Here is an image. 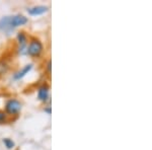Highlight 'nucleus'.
Masks as SVG:
<instances>
[{
	"instance_id": "f257e3e1",
	"label": "nucleus",
	"mask_w": 152,
	"mask_h": 150,
	"mask_svg": "<svg viewBox=\"0 0 152 150\" xmlns=\"http://www.w3.org/2000/svg\"><path fill=\"white\" fill-rule=\"evenodd\" d=\"M43 44L39 40H31L28 46L26 47V54L31 57H38L43 52Z\"/></svg>"
},
{
	"instance_id": "f03ea898",
	"label": "nucleus",
	"mask_w": 152,
	"mask_h": 150,
	"mask_svg": "<svg viewBox=\"0 0 152 150\" xmlns=\"http://www.w3.org/2000/svg\"><path fill=\"white\" fill-rule=\"evenodd\" d=\"M20 110H21V104L18 100L12 98V100H7L5 105V112L8 115H15L20 112Z\"/></svg>"
},
{
	"instance_id": "7ed1b4c3",
	"label": "nucleus",
	"mask_w": 152,
	"mask_h": 150,
	"mask_svg": "<svg viewBox=\"0 0 152 150\" xmlns=\"http://www.w3.org/2000/svg\"><path fill=\"white\" fill-rule=\"evenodd\" d=\"M28 23V18H26L23 14H16V15L10 16V21H9V28L13 29L18 26H24Z\"/></svg>"
},
{
	"instance_id": "20e7f679",
	"label": "nucleus",
	"mask_w": 152,
	"mask_h": 150,
	"mask_svg": "<svg viewBox=\"0 0 152 150\" xmlns=\"http://www.w3.org/2000/svg\"><path fill=\"white\" fill-rule=\"evenodd\" d=\"M48 10H49L48 6L36 5V6H33V7H31V8H28V14H31V15H41V14L46 13Z\"/></svg>"
},
{
	"instance_id": "39448f33",
	"label": "nucleus",
	"mask_w": 152,
	"mask_h": 150,
	"mask_svg": "<svg viewBox=\"0 0 152 150\" xmlns=\"http://www.w3.org/2000/svg\"><path fill=\"white\" fill-rule=\"evenodd\" d=\"M18 41L19 43V53L26 54V36L24 33L18 34Z\"/></svg>"
},
{
	"instance_id": "423d86ee",
	"label": "nucleus",
	"mask_w": 152,
	"mask_h": 150,
	"mask_svg": "<svg viewBox=\"0 0 152 150\" xmlns=\"http://www.w3.org/2000/svg\"><path fill=\"white\" fill-rule=\"evenodd\" d=\"M33 69V64H28L23 68L21 70H19L18 72H16L15 74L13 75V79L15 80H20L21 78H23L26 74H28V72Z\"/></svg>"
},
{
	"instance_id": "0eeeda50",
	"label": "nucleus",
	"mask_w": 152,
	"mask_h": 150,
	"mask_svg": "<svg viewBox=\"0 0 152 150\" xmlns=\"http://www.w3.org/2000/svg\"><path fill=\"white\" fill-rule=\"evenodd\" d=\"M38 98L41 102H47L49 98V87L47 85H42L38 90Z\"/></svg>"
},
{
	"instance_id": "6e6552de",
	"label": "nucleus",
	"mask_w": 152,
	"mask_h": 150,
	"mask_svg": "<svg viewBox=\"0 0 152 150\" xmlns=\"http://www.w3.org/2000/svg\"><path fill=\"white\" fill-rule=\"evenodd\" d=\"M9 21H10V16H3L0 18V31H10L11 29L9 28Z\"/></svg>"
},
{
	"instance_id": "1a4fd4ad",
	"label": "nucleus",
	"mask_w": 152,
	"mask_h": 150,
	"mask_svg": "<svg viewBox=\"0 0 152 150\" xmlns=\"http://www.w3.org/2000/svg\"><path fill=\"white\" fill-rule=\"evenodd\" d=\"M2 142H3V144L5 145V147L7 149H12L14 146H15V143L9 138H4L2 140Z\"/></svg>"
},
{
	"instance_id": "9d476101",
	"label": "nucleus",
	"mask_w": 152,
	"mask_h": 150,
	"mask_svg": "<svg viewBox=\"0 0 152 150\" xmlns=\"http://www.w3.org/2000/svg\"><path fill=\"white\" fill-rule=\"evenodd\" d=\"M7 70H8V66H7V64L4 63V62H0V74L5 73Z\"/></svg>"
},
{
	"instance_id": "9b49d317",
	"label": "nucleus",
	"mask_w": 152,
	"mask_h": 150,
	"mask_svg": "<svg viewBox=\"0 0 152 150\" xmlns=\"http://www.w3.org/2000/svg\"><path fill=\"white\" fill-rule=\"evenodd\" d=\"M6 122V115L4 112H1L0 110V124H2V123H5Z\"/></svg>"
},
{
	"instance_id": "f8f14e48",
	"label": "nucleus",
	"mask_w": 152,
	"mask_h": 150,
	"mask_svg": "<svg viewBox=\"0 0 152 150\" xmlns=\"http://www.w3.org/2000/svg\"><path fill=\"white\" fill-rule=\"evenodd\" d=\"M44 110H45L46 113H48L49 115H51V107H47L44 109Z\"/></svg>"
},
{
	"instance_id": "ddd939ff",
	"label": "nucleus",
	"mask_w": 152,
	"mask_h": 150,
	"mask_svg": "<svg viewBox=\"0 0 152 150\" xmlns=\"http://www.w3.org/2000/svg\"><path fill=\"white\" fill-rule=\"evenodd\" d=\"M51 65H52V62H51V61H49L48 65H47V69H48L49 72H51Z\"/></svg>"
}]
</instances>
